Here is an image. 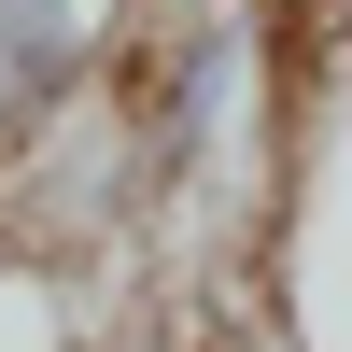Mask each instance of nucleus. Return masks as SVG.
Returning a JSON list of instances; mask_svg holds the SVG:
<instances>
[{
    "instance_id": "obj_1",
    "label": "nucleus",
    "mask_w": 352,
    "mask_h": 352,
    "mask_svg": "<svg viewBox=\"0 0 352 352\" xmlns=\"http://www.w3.org/2000/svg\"><path fill=\"white\" fill-rule=\"evenodd\" d=\"M71 56H85V14H71V0H0V127H28V113L56 99Z\"/></svg>"
}]
</instances>
